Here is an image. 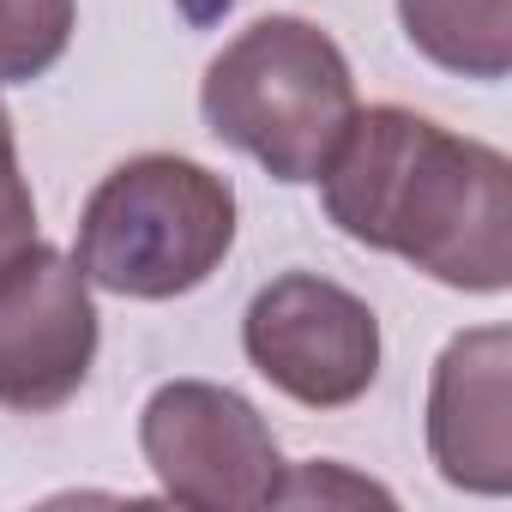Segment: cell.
<instances>
[{
    "label": "cell",
    "instance_id": "1",
    "mask_svg": "<svg viewBox=\"0 0 512 512\" xmlns=\"http://www.w3.org/2000/svg\"><path fill=\"white\" fill-rule=\"evenodd\" d=\"M326 211L350 241L416 272L494 296L512 278V169L494 145L458 139L410 109H356L326 163Z\"/></svg>",
    "mask_w": 512,
    "mask_h": 512
},
{
    "label": "cell",
    "instance_id": "2",
    "mask_svg": "<svg viewBox=\"0 0 512 512\" xmlns=\"http://www.w3.org/2000/svg\"><path fill=\"white\" fill-rule=\"evenodd\" d=\"M205 127L278 181H320L356 121V79L308 19H253L199 85Z\"/></svg>",
    "mask_w": 512,
    "mask_h": 512
},
{
    "label": "cell",
    "instance_id": "3",
    "mask_svg": "<svg viewBox=\"0 0 512 512\" xmlns=\"http://www.w3.org/2000/svg\"><path fill=\"white\" fill-rule=\"evenodd\" d=\"M235 241V193L193 157L121 163L79 217L73 266L85 284L133 302H169L199 290Z\"/></svg>",
    "mask_w": 512,
    "mask_h": 512
},
{
    "label": "cell",
    "instance_id": "4",
    "mask_svg": "<svg viewBox=\"0 0 512 512\" xmlns=\"http://www.w3.org/2000/svg\"><path fill=\"white\" fill-rule=\"evenodd\" d=\"M145 464L163 494L199 512H247L272 506L284 482V458L272 428L241 392L211 380H169L151 392L139 416Z\"/></svg>",
    "mask_w": 512,
    "mask_h": 512
},
{
    "label": "cell",
    "instance_id": "5",
    "mask_svg": "<svg viewBox=\"0 0 512 512\" xmlns=\"http://www.w3.org/2000/svg\"><path fill=\"white\" fill-rule=\"evenodd\" d=\"M247 362L308 410L356 404L380 374V320L344 284L290 272L247 302Z\"/></svg>",
    "mask_w": 512,
    "mask_h": 512
},
{
    "label": "cell",
    "instance_id": "6",
    "mask_svg": "<svg viewBox=\"0 0 512 512\" xmlns=\"http://www.w3.org/2000/svg\"><path fill=\"white\" fill-rule=\"evenodd\" d=\"M97 356V308L85 272L55 247H25L0 266V404L61 410Z\"/></svg>",
    "mask_w": 512,
    "mask_h": 512
},
{
    "label": "cell",
    "instance_id": "7",
    "mask_svg": "<svg viewBox=\"0 0 512 512\" xmlns=\"http://www.w3.org/2000/svg\"><path fill=\"white\" fill-rule=\"evenodd\" d=\"M506 356L512 338L500 326L464 332L446 344L428 392V446L446 482L476 494L512 488V434H506Z\"/></svg>",
    "mask_w": 512,
    "mask_h": 512
},
{
    "label": "cell",
    "instance_id": "8",
    "mask_svg": "<svg viewBox=\"0 0 512 512\" xmlns=\"http://www.w3.org/2000/svg\"><path fill=\"white\" fill-rule=\"evenodd\" d=\"M404 37L446 73L506 79L512 67V0H398Z\"/></svg>",
    "mask_w": 512,
    "mask_h": 512
},
{
    "label": "cell",
    "instance_id": "9",
    "mask_svg": "<svg viewBox=\"0 0 512 512\" xmlns=\"http://www.w3.org/2000/svg\"><path fill=\"white\" fill-rule=\"evenodd\" d=\"M73 0H0V85L49 73L73 43Z\"/></svg>",
    "mask_w": 512,
    "mask_h": 512
},
{
    "label": "cell",
    "instance_id": "10",
    "mask_svg": "<svg viewBox=\"0 0 512 512\" xmlns=\"http://www.w3.org/2000/svg\"><path fill=\"white\" fill-rule=\"evenodd\" d=\"M37 241V205H31V187L19 175V151H13V121L0 109V266L25 253Z\"/></svg>",
    "mask_w": 512,
    "mask_h": 512
},
{
    "label": "cell",
    "instance_id": "11",
    "mask_svg": "<svg viewBox=\"0 0 512 512\" xmlns=\"http://www.w3.org/2000/svg\"><path fill=\"white\" fill-rule=\"evenodd\" d=\"M278 500H386V494L374 482L344 476L338 464H308V470H296V476L278 482Z\"/></svg>",
    "mask_w": 512,
    "mask_h": 512
}]
</instances>
